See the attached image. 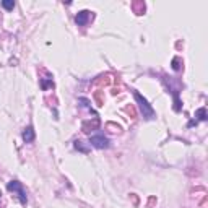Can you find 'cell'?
<instances>
[{
  "instance_id": "obj_1",
  "label": "cell",
  "mask_w": 208,
  "mask_h": 208,
  "mask_svg": "<svg viewBox=\"0 0 208 208\" xmlns=\"http://www.w3.org/2000/svg\"><path fill=\"white\" fill-rule=\"evenodd\" d=\"M7 189H8V192H12L13 195L20 200V203H21V205H26V203H28L26 190L23 189V185L18 181H10L8 184H7Z\"/></svg>"
},
{
  "instance_id": "obj_2",
  "label": "cell",
  "mask_w": 208,
  "mask_h": 208,
  "mask_svg": "<svg viewBox=\"0 0 208 208\" xmlns=\"http://www.w3.org/2000/svg\"><path fill=\"white\" fill-rule=\"evenodd\" d=\"M133 96H135V99H137L138 106H140V111H141V114H143V117H146V119H153V117H155V111H153V107L148 104L146 99H145L140 93H137V91L133 93Z\"/></svg>"
},
{
  "instance_id": "obj_3",
  "label": "cell",
  "mask_w": 208,
  "mask_h": 208,
  "mask_svg": "<svg viewBox=\"0 0 208 208\" xmlns=\"http://www.w3.org/2000/svg\"><path fill=\"white\" fill-rule=\"evenodd\" d=\"M89 143H91L94 148H99V150L109 148V140H107L104 135H93V137L89 138Z\"/></svg>"
},
{
  "instance_id": "obj_4",
  "label": "cell",
  "mask_w": 208,
  "mask_h": 208,
  "mask_svg": "<svg viewBox=\"0 0 208 208\" xmlns=\"http://www.w3.org/2000/svg\"><path fill=\"white\" fill-rule=\"evenodd\" d=\"M89 12L88 10H83V12H80L77 16H75V21H77V25L78 26H85L86 23H88V20H89Z\"/></svg>"
},
{
  "instance_id": "obj_5",
  "label": "cell",
  "mask_w": 208,
  "mask_h": 208,
  "mask_svg": "<svg viewBox=\"0 0 208 208\" xmlns=\"http://www.w3.org/2000/svg\"><path fill=\"white\" fill-rule=\"evenodd\" d=\"M23 140L26 141V143H29V141L34 140V130L33 127H26L25 132H23Z\"/></svg>"
},
{
  "instance_id": "obj_6",
  "label": "cell",
  "mask_w": 208,
  "mask_h": 208,
  "mask_svg": "<svg viewBox=\"0 0 208 208\" xmlns=\"http://www.w3.org/2000/svg\"><path fill=\"white\" fill-rule=\"evenodd\" d=\"M195 117H198V120H207V109L205 107H200L195 112Z\"/></svg>"
},
{
  "instance_id": "obj_7",
  "label": "cell",
  "mask_w": 208,
  "mask_h": 208,
  "mask_svg": "<svg viewBox=\"0 0 208 208\" xmlns=\"http://www.w3.org/2000/svg\"><path fill=\"white\" fill-rule=\"evenodd\" d=\"M75 148L80 150V151H83V153H88V151H89L86 146H83V141H75Z\"/></svg>"
},
{
  "instance_id": "obj_8",
  "label": "cell",
  "mask_w": 208,
  "mask_h": 208,
  "mask_svg": "<svg viewBox=\"0 0 208 208\" xmlns=\"http://www.w3.org/2000/svg\"><path fill=\"white\" fill-rule=\"evenodd\" d=\"M2 7H3V8H7V10H13V8H15V2H7V0H5V2H2Z\"/></svg>"
},
{
  "instance_id": "obj_9",
  "label": "cell",
  "mask_w": 208,
  "mask_h": 208,
  "mask_svg": "<svg viewBox=\"0 0 208 208\" xmlns=\"http://www.w3.org/2000/svg\"><path fill=\"white\" fill-rule=\"evenodd\" d=\"M179 62H181V59H174V60H172V68H174V70H179V68H181Z\"/></svg>"
},
{
  "instance_id": "obj_10",
  "label": "cell",
  "mask_w": 208,
  "mask_h": 208,
  "mask_svg": "<svg viewBox=\"0 0 208 208\" xmlns=\"http://www.w3.org/2000/svg\"><path fill=\"white\" fill-rule=\"evenodd\" d=\"M0 202H2V193H0Z\"/></svg>"
}]
</instances>
